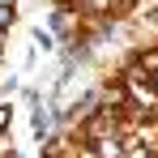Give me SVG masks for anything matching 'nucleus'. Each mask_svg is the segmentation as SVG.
<instances>
[{"label":"nucleus","mask_w":158,"mask_h":158,"mask_svg":"<svg viewBox=\"0 0 158 158\" xmlns=\"http://www.w3.org/2000/svg\"><path fill=\"white\" fill-rule=\"evenodd\" d=\"M98 154H103V158H115V154H120V141H115V137H111V141H98Z\"/></svg>","instance_id":"nucleus-1"},{"label":"nucleus","mask_w":158,"mask_h":158,"mask_svg":"<svg viewBox=\"0 0 158 158\" xmlns=\"http://www.w3.org/2000/svg\"><path fill=\"white\" fill-rule=\"evenodd\" d=\"M145 69H158V52H154V56H145Z\"/></svg>","instance_id":"nucleus-2"},{"label":"nucleus","mask_w":158,"mask_h":158,"mask_svg":"<svg viewBox=\"0 0 158 158\" xmlns=\"http://www.w3.org/2000/svg\"><path fill=\"white\" fill-rule=\"evenodd\" d=\"M4 120H9V111H4V107H0V128H4Z\"/></svg>","instance_id":"nucleus-3"},{"label":"nucleus","mask_w":158,"mask_h":158,"mask_svg":"<svg viewBox=\"0 0 158 158\" xmlns=\"http://www.w3.org/2000/svg\"><path fill=\"white\" fill-rule=\"evenodd\" d=\"M0 4H4V0H0ZM9 4H13V0H9Z\"/></svg>","instance_id":"nucleus-4"}]
</instances>
